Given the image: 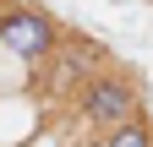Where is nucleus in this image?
<instances>
[{
    "mask_svg": "<svg viewBox=\"0 0 153 147\" xmlns=\"http://www.w3.org/2000/svg\"><path fill=\"white\" fill-rule=\"evenodd\" d=\"M99 147H153V125L137 115V120H126V125H115L109 136H99Z\"/></svg>",
    "mask_w": 153,
    "mask_h": 147,
    "instance_id": "obj_4",
    "label": "nucleus"
},
{
    "mask_svg": "<svg viewBox=\"0 0 153 147\" xmlns=\"http://www.w3.org/2000/svg\"><path fill=\"white\" fill-rule=\"evenodd\" d=\"M66 27L55 22V11H44L38 0H0V49L22 65H44L55 49H60Z\"/></svg>",
    "mask_w": 153,
    "mask_h": 147,
    "instance_id": "obj_2",
    "label": "nucleus"
},
{
    "mask_svg": "<svg viewBox=\"0 0 153 147\" xmlns=\"http://www.w3.org/2000/svg\"><path fill=\"white\" fill-rule=\"evenodd\" d=\"M104 65V49L93 44V38H76V33H66L60 49L49 54L44 65H38V93L44 98H60V93H82V82L93 76V71Z\"/></svg>",
    "mask_w": 153,
    "mask_h": 147,
    "instance_id": "obj_3",
    "label": "nucleus"
},
{
    "mask_svg": "<svg viewBox=\"0 0 153 147\" xmlns=\"http://www.w3.org/2000/svg\"><path fill=\"white\" fill-rule=\"evenodd\" d=\"M137 115H142V87L120 65H99L82 82V93H76V120H82V131H93V136H109L115 125H126Z\"/></svg>",
    "mask_w": 153,
    "mask_h": 147,
    "instance_id": "obj_1",
    "label": "nucleus"
}]
</instances>
